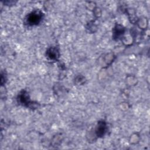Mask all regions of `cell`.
Returning <instances> with one entry per match:
<instances>
[{
    "mask_svg": "<svg viewBox=\"0 0 150 150\" xmlns=\"http://www.w3.org/2000/svg\"><path fill=\"white\" fill-rule=\"evenodd\" d=\"M40 19H41V15L39 14L38 13L33 12L32 14L29 15L28 21L30 24L34 25L39 23Z\"/></svg>",
    "mask_w": 150,
    "mask_h": 150,
    "instance_id": "1",
    "label": "cell"
}]
</instances>
